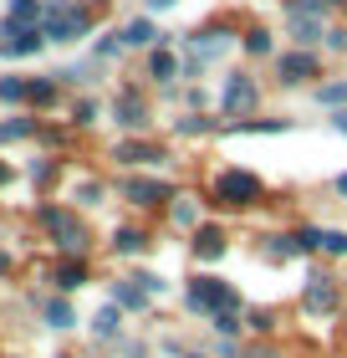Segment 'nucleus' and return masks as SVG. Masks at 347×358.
Here are the masks:
<instances>
[{"label":"nucleus","mask_w":347,"mask_h":358,"mask_svg":"<svg viewBox=\"0 0 347 358\" xmlns=\"http://www.w3.org/2000/svg\"><path fill=\"white\" fill-rule=\"evenodd\" d=\"M189 307L220 317V313H235L240 297H235V287H230V282H220V276H194V282H189Z\"/></svg>","instance_id":"nucleus-1"},{"label":"nucleus","mask_w":347,"mask_h":358,"mask_svg":"<svg viewBox=\"0 0 347 358\" xmlns=\"http://www.w3.org/2000/svg\"><path fill=\"white\" fill-rule=\"evenodd\" d=\"M41 225L52 231V241H57V246L67 251V256H82V251H87V231H82V220L72 215V210L46 205V210H41Z\"/></svg>","instance_id":"nucleus-2"},{"label":"nucleus","mask_w":347,"mask_h":358,"mask_svg":"<svg viewBox=\"0 0 347 358\" xmlns=\"http://www.w3.org/2000/svg\"><path fill=\"white\" fill-rule=\"evenodd\" d=\"M214 200L220 205H256L260 200V179L245 174V169H225V174H214Z\"/></svg>","instance_id":"nucleus-3"},{"label":"nucleus","mask_w":347,"mask_h":358,"mask_svg":"<svg viewBox=\"0 0 347 358\" xmlns=\"http://www.w3.org/2000/svg\"><path fill=\"white\" fill-rule=\"evenodd\" d=\"M41 36H52V41H77V36H87V10H77V6H57L52 15H46Z\"/></svg>","instance_id":"nucleus-4"},{"label":"nucleus","mask_w":347,"mask_h":358,"mask_svg":"<svg viewBox=\"0 0 347 358\" xmlns=\"http://www.w3.org/2000/svg\"><path fill=\"white\" fill-rule=\"evenodd\" d=\"M302 307H307V313H317V317H327V313H337V282H332V276H311V282H307V292H302Z\"/></svg>","instance_id":"nucleus-5"},{"label":"nucleus","mask_w":347,"mask_h":358,"mask_svg":"<svg viewBox=\"0 0 347 358\" xmlns=\"http://www.w3.org/2000/svg\"><path fill=\"white\" fill-rule=\"evenodd\" d=\"M36 46H41V31H36V26L6 21V41H0V52H6V57H31Z\"/></svg>","instance_id":"nucleus-6"},{"label":"nucleus","mask_w":347,"mask_h":358,"mask_svg":"<svg viewBox=\"0 0 347 358\" xmlns=\"http://www.w3.org/2000/svg\"><path fill=\"white\" fill-rule=\"evenodd\" d=\"M220 108H225V113H251V108H256V83L235 72V77L225 83V97H220Z\"/></svg>","instance_id":"nucleus-7"},{"label":"nucleus","mask_w":347,"mask_h":358,"mask_svg":"<svg viewBox=\"0 0 347 358\" xmlns=\"http://www.w3.org/2000/svg\"><path fill=\"white\" fill-rule=\"evenodd\" d=\"M128 200L133 205H158V200H174V189L163 179H128Z\"/></svg>","instance_id":"nucleus-8"},{"label":"nucleus","mask_w":347,"mask_h":358,"mask_svg":"<svg viewBox=\"0 0 347 358\" xmlns=\"http://www.w3.org/2000/svg\"><path fill=\"white\" fill-rule=\"evenodd\" d=\"M158 159H163L158 143H138V138L118 143V164H158Z\"/></svg>","instance_id":"nucleus-9"},{"label":"nucleus","mask_w":347,"mask_h":358,"mask_svg":"<svg viewBox=\"0 0 347 358\" xmlns=\"http://www.w3.org/2000/svg\"><path fill=\"white\" fill-rule=\"evenodd\" d=\"M317 72V57L311 52H291V57H281V83H302V77Z\"/></svg>","instance_id":"nucleus-10"},{"label":"nucleus","mask_w":347,"mask_h":358,"mask_svg":"<svg viewBox=\"0 0 347 358\" xmlns=\"http://www.w3.org/2000/svg\"><path fill=\"white\" fill-rule=\"evenodd\" d=\"M194 256H200V262H220V256H225V236L205 225V231L194 236Z\"/></svg>","instance_id":"nucleus-11"},{"label":"nucleus","mask_w":347,"mask_h":358,"mask_svg":"<svg viewBox=\"0 0 347 358\" xmlns=\"http://www.w3.org/2000/svg\"><path fill=\"white\" fill-rule=\"evenodd\" d=\"M112 297H118V307H128V313H143V307H148V292H143V287L133 282V276L112 287Z\"/></svg>","instance_id":"nucleus-12"},{"label":"nucleus","mask_w":347,"mask_h":358,"mask_svg":"<svg viewBox=\"0 0 347 358\" xmlns=\"http://www.w3.org/2000/svg\"><path fill=\"white\" fill-rule=\"evenodd\" d=\"M118 123H123V128H143V123H148V108L138 103L133 92H123V97H118Z\"/></svg>","instance_id":"nucleus-13"},{"label":"nucleus","mask_w":347,"mask_h":358,"mask_svg":"<svg viewBox=\"0 0 347 358\" xmlns=\"http://www.w3.org/2000/svg\"><path fill=\"white\" fill-rule=\"evenodd\" d=\"M189 52L200 57V62H209L214 52H225V31H200V36L189 41Z\"/></svg>","instance_id":"nucleus-14"},{"label":"nucleus","mask_w":347,"mask_h":358,"mask_svg":"<svg viewBox=\"0 0 347 358\" xmlns=\"http://www.w3.org/2000/svg\"><path fill=\"white\" fill-rule=\"evenodd\" d=\"M52 282H57L61 292H77L82 282H87V266H82V262H61V266H57V276H52Z\"/></svg>","instance_id":"nucleus-15"},{"label":"nucleus","mask_w":347,"mask_h":358,"mask_svg":"<svg viewBox=\"0 0 347 358\" xmlns=\"http://www.w3.org/2000/svg\"><path fill=\"white\" fill-rule=\"evenodd\" d=\"M154 36H158V31H154V21H143V15H138V21H128V26H123V41H128V46H148Z\"/></svg>","instance_id":"nucleus-16"},{"label":"nucleus","mask_w":347,"mask_h":358,"mask_svg":"<svg viewBox=\"0 0 347 358\" xmlns=\"http://www.w3.org/2000/svg\"><path fill=\"white\" fill-rule=\"evenodd\" d=\"M266 256H271V262H286V256H302V251H296V236H271V241H266Z\"/></svg>","instance_id":"nucleus-17"},{"label":"nucleus","mask_w":347,"mask_h":358,"mask_svg":"<svg viewBox=\"0 0 347 358\" xmlns=\"http://www.w3.org/2000/svg\"><path fill=\"white\" fill-rule=\"evenodd\" d=\"M46 322H52V328L61 333V328H72L77 317H72V307H67V302H46Z\"/></svg>","instance_id":"nucleus-18"},{"label":"nucleus","mask_w":347,"mask_h":358,"mask_svg":"<svg viewBox=\"0 0 347 358\" xmlns=\"http://www.w3.org/2000/svg\"><path fill=\"white\" fill-rule=\"evenodd\" d=\"M174 67H179V62H174V52H154V62H148V72H154L158 83H169V77H174Z\"/></svg>","instance_id":"nucleus-19"},{"label":"nucleus","mask_w":347,"mask_h":358,"mask_svg":"<svg viewBox=\"0 0 347 358\" xmlns=\"http://www.w3.org/2000/svg\"><path fill=\"white\" fill-rule=\"evenodd\" d=\"M26 97H31V103H52L57 83H52V77H36V83H26Z\"/></svg>","instance_id":"nucleus-20"},{"label":"nucleus","mask_w":347,"mask_h":358,"mask_svg":"<svg viewBox=\"0 0 347 358\" xmlns=\"http://www.w3.org/2000/svg\"><path fill=\"white\" fill-rule=\"evenodd\" d=\"M10 21L15 26H36V0H10Z\"/></svg>","instance_id":"nucleus-21"},{"label":"nucleus","mask_w":347,"mask_h":358,"mask_svg":"<svg viewBox=\"0 0 347 358\" xmlns=\"http://www.w3.org/2000/svg\"><path fill=\"white\" fill-rule=\"evenodd\" d=\"M112 246H118L123 256H133V251H143V246H148V236H138V231H118V241H112Z\"/></svg>","instance_id":"nucleus-22"},{"label":"nucleus","mask_w":347,"mask_h":358,"mask_svg":"<svg viewBox=\"0 0 347 358\" xmlns=\"http://www.w3.org/2000/svg\"><path fill=\"white\" fill-rule=\"evenodd\" d=\"M169 215H174V225H200V210H194L189 200H174Z\"/></svg>","instance_id":"nucleus-23"},{"label":"nucleus","mask_w":347,"mask_h":358,"mask_svg":"<svg viewBox=\"0 0 347 358\" xmlns=\"http://www.w3.org/2000/svg\"><path fill=\"white\" fill-rule=\"evenodd\" d=\"M31 134V118H10V123H0V143H10V138H26Z\"/></svg>","instance_id":"nucleus-24"},{"label":"nucleus","mask_w":347,"mask_h":358,"mask_svg":"<svg viewBox=\"0 0 347 358\" xmlns=\"http://www.w3.org/2000/svg\"><path fill=\"white\" fill-rule=\"evenodd\" d=\"M245 52H256V57H266V52H271V31H260V26H256V31H251V36H245Z\"/></svg>","instance_id":"nucleus-25"},{"label":"nucleus","mask_w":347,"mask_h":358,"mask_svg":"<svg viewBox=\"0 0 347 358\" xmlns=\"http://www.w3.org/2000/svg\"><path fill=\"white\" fill-rule=\"evenodd\" d=\"M97 333H103V338H118V307H103V313H97Z\"/></svg>","instance_id":"nucleus-26"},{"label":"nucleus","mask_w":347,"mask_h":358,"mask_svg":"<svg viewBox=\"0 0 347 358\" xmlns=\"http://www.w3.org/2000/svg\"><path fill=\"white\" fill-rule=\"evenodd\" d=\"M322 251H332V256H347V231H322Z\"/></svg>","instance_id":"nucleus-27"},{"label":"nucleus","mask_w":347,"mask_h":358,"mask_svg":"<svg viewBox=\"0 0 347 358\" xmlns=\"http://www.w3.org/2000/svg\"><path fill=\"white\" fill-rule=\"evenodd\" d=\"M0 97H6V103H21V97H26V83H21V77H6V83H0Z\"/></svg>","instance_id":"nucleus-28"},{"label":"nucleus","mask_w":347,"mask_h":358,"mask_svg":"<svg viewBox=\"0 0 347 358\" xmlns=\"http://www.w3.org/2000/svg\"><path fill=\"white\" fill-rule=\"evenodd\" d=\"M214 333L235 338V333H240V322H235V313H220V317H214Z\"/></svg>","instance_id":"nucleus-29"},{"label":"nucleus","mask_w":347,"mask_h":358,"mask_svg":"<svg viewBox=\"0 0 347 358\" xmlns=\"http://www.w3.org/2000/svg\"><path fill=\"white\" fill-rule=\"evenodd\" d=\"M133 282H138V287L148 292V297H154V292H163V276H154V271H138Z\"/></svg>","instance_id":"nucleus-30"},{"label":"nucleus","mask_w":347,"mask_h":358,"mask_svg":"<svg viewBox=\"0 0 347 358\" xmlns=\"http://www.w3.org/2000/svg\"><path fill=\"white\" fill-rule=\"evenodd\" d=\"M317 97H322V103H347V83H332V87H322Z\"/></svg>","instance_id":"nucleus-31"},{"label":"nucleus","mask_w":347,"mask_h":358,"mask_svg":"<svg viewBox=\"0 0 347 358\" xmlns=\"http://www.w3.org/2000/svg\"><path fill=\"white\" fill-rule=\"evenodd\" d=\"M77 200H82V205H97V200H103V185H92V179H87V185L77 189Z\"/></svg>","instance_id":"nucleus-32"},{"label":"nucleus","mask_w":347,"mask_h":358,"mask_svg":"<svg viewBox=\"0 0 347 358\" xmlns=\"http://www.w3.org/2000/svg\"><path fill=\"white\" fill-rule=\"evenodd\" d=\"M179 128H184V134H209L214 123L209 118H179Z\"/></svg>","instance_id":"nucleus-33"},{"label":"nucleus","mask_w":347,"mask_h":358,"mask_svg":"<svg viewBox=\"0 0 347 358\" xmlns=\"http://www.w3.org/2000/svg\"><path fill=\"white\" fill-rule=\"evenodd\" d=\"M251 328H256V333H266V328H271V313H260V307H256V313H251Z\"/></svg>","instance_id":"nucleus-34"},{"label":"nucleus","mask_w":347,"mask_h":358,"mask_svg":"<svg viewBox=\"0 0 347 358\" xmlns=\"http://www.w3.org/2000/svg\"><path fill=\"white\" fill-rule=\"evenodd\" d=\"M327 46H337V52H347V36H342V31H327Z\"/></svg>","instance_id":"nucleus-35"},{"label":"nucleus","mask_w":347,"mask_h":358,"mask_svg":"<svg viewBox=\"0 0 347 358\" xmlns=\"http://www.w3.org/2000/svg\"><path fill=\"white\" fill-rule=\"evenodd\" d=\"M332 128H337V134H347V113H337V118H332Z\"/></svg>","instance_id":"nucleus-36"},{"label":"nucleus","mask_w":347,"mask_h":358,"mask_svg":"<svg viewBox=\"0 0 347 358\" xmlns=\"http://www.w3.org/2000/svg\"><path fill=\"white\" fill-rule=\"evenodd\" d=\"M148 6H154V10H169V6H174V0H148Z\"/></svg>","instance_id":"nucleus-37"},{"label":"nucleus","mask_w":347,"mask_h":358,"mask_svg":"<svg viewBox=\"0 0 347 358\" xmlns=\"http://www.w3.org/2000/svg\"><path fill=\"white\" fill-rule=\"evenodd\" d=\"M6 271H10V256H6V251H0V276H6Z\"/></svg>","instance_id":"nucleus-38"},{"label":"nucleus","mask_w":347,"mask_h":358,"mask_svg":"<svg viewBox=\"0 0 347 358\" xmlns=\"http://www.w3.org/2000/svg\"><path fill=\"white\" fill-rule=\"evenodd\" d=\"M337 194H347V174H342V179H337Z\"/></svg>","instance_id":"nucleus-39"},{"label":"nucleus","mask_w":347,"mask_h":358,"mask_svg":"<svg viewBox=\"0 0 347 358\" xmlns=\"http://www.w3.org/2000/svg\"><path fill=\"white\" fill-rule=\"evenodd\" d=\"M6 174H10V169H6V164H0V185H6Z\"/></svg>","instance_id":"nucleus-40"},{"label":"nucleus","mask_w":347,"mask_h":358,"mask_svg":"<svg viewBox=\"0 0 347 358\" xmlns=\"http://www.w3.org/2000/svg\"><path fill=\"white\" fill-rule=\"evenodd\" d=\"M322 6H342V0H322Z\"/></svg>","instance_id":"nucleus-41"},{"label":"nucleus","mask_w":347,"mask_h":358,"mask_svg":"<svg viewBox=\"0 0 347 358\" xmlns=\"http://www.w3.org/2000/svg\"><path fill=\"white\" fill-rule=\"evenodd\" d=\"M189 358H205V353H189Z\"/></svg>","instance_id":"nucleus-42"}]
</instances>
